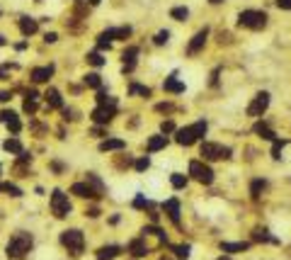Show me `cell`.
<instances>
[{
  "instance_id": "6da1fadb",
  "label": "cell",
  "mask_w": 291,
  "mask_h": 260,
  "mask_svg": "<svg viewBox=\"0 0 291 260\" xmlns=\"http://www.w3.org/2000/svg\"><path fill=\"white\" fill-rule=\"evenodd\" d=\"M32 246H34V236L27 231H17L10 241H7V246H5V256L10 260H22L27 258V253L32 251Z\"/></svg>"
},
{
  "instance_id": "7a4b0ae2",
  "label": "cell",
  "mask_w": 291,
  "mask_h": 260,
  "mask_svg": "<svg viewBox=\"0 0 291 260\" xmlns=\"http://www.w3.org/2000/svg\"><path fill=\"white\" fill-rule=\"evenodd\" d=\"M206 129H209V124L199 119V122H194L192 127H184V129H177L175 131V141L180 146H192L194 141H199L204 134H206Z\"/></svg>"
},
{
  "instance_id": "3957f363",
  "label": "cell",
  "mask_w": 291,
  "mask_h": 260,
  "mask_svg": "<svg viewBox=\"0 0 291 260\" xmlns=\"http://www.w3.org/2000/svg\"><path fill=\"white\" fill-rule=\"evenodd\" d=\"M61 243L66 246V251L73 256V258H78V256H83V251H85V236L80 229H68V231L61 233Z\"/></svg>"
},
{
  "instance_id": "277c9868",
  "label": "cell",
  "mask_w": 291,
  "mask_h": 260,
  "mask_svg": "<svg viewBox=\"0 0 291 260\" xmlns=\"http://www.w3.org/2000/svg\"><path fill=\"white\" fill-rule=\"evenodd\" d=\"M238 25L245 29H264L267 27V12H262V10H243L238 15Z\"/></svg>"
},
{
  "instance_id": "5b68a950",
  "label": "cell",
  "mask_w": 291,
  "mask_h": 260,
  "mask_svg": "<svg viewBox=\"0 0 291 260\" xmlns=\"http://www.w3.org/2000/svg\"><path fill=\"white\" fill-rule=\"evenodd\" d=\"M231 148L223 144H211V141H204L202 144V156L204 161H226L231 158Z\"/></svg>"
},
{
  "instance_id": "8992f818",
  "label": "cell",
  "mask_w": 291,
  "mask_h": 260,
  "mask_svg": "<svg viewBox=\"0 0 291 260\" xmlns=\"http://www.w3.org/2000/svg\"><path fill=\"white\" fill-rule=\"evenodd\" d=\"M71 202H68V195H63V190H54L51 192V212L56 219H66L71 214Z\"/></svg>"
},
{
  "instance_id": "52a82bcc",
  "label": "cell",
  "mask_w": 291,
  "mask_h": 260,
  "mask_svg": "<svg viewBox=\"0 0 291 260\" xmlns=\"http://www.w3.org/2000/svg\"><path fill=\"white\" fill-rule=\"evenodd\" d=\"M131 37V27H116V29H107L97 37V49H109L112 39H126Z\"/></svg>"
},
{
  "instance_id": "ba28073f",
  "label": "cell",
  "mask_w": 291,
  "mask_h": 260,
  "mask_svg": "<svg viewBox=\"0 0 291 260\" xmlns=\"http://www.w3.org/2000/svg\"><path fill=\"white\" fill-rule=\"evenodd\" d=\"M189 175H192L197 182H202V185H211V182H214V171H211L206 163H202V161H192V163H189Z\"/></svg>"
},
{
  "instance_id": "9c48e42d",
  "label": "cell",
  "mask_w": 291,
  "mask_h": 260,
  "mask_svg": "<svg viewBox=\"0 0 291 260\" xmlns=\"http://www.w3.org/2000/svg\"><path fill=\"white\" fill-rule=\"evenodd\" d=\"M267 107H269V92H257L255 100H253L250 107H248V115L250 117H262L264 112H267Z\"/></svg>"
},
{
  "instance_id": "30bf717a",
  "label": "cell",
  "mask_w": 291,
  "mask_h": 260,
  "mask_svg": "<svg viewBox=\"0 0 291 260\" xmlns=\"http://www.w3.org/2000/svg\"><path fill=\"white\" fill-rule=\"evenodd\" d=\"M116 115V107H109V105H97V110L92 112V122L95 124H109Z\"/></svg>"
},
{
  "instance_id": "8fae6325",
  "label": "cell",
  "mask_w": 291,
  "mask_h": 260,
  "mask_svg": "<svg viewBox=\"0 0 291 260\" xmlns=\"http://www.w3.org/2000/svg\"><path fill=\"white\" fill-rule=\"evenodd\" d=\"M206 37H209V29L204 27V29H199L194 37H192V42H189V46H187V54L189 56H194V54H199L204 49V44H206Z\"/></svg>"
},
{
  "instance_id": "7c38bea8",
  "label": "cell",
  "mask_w": 291,
  "mask_h": 260,
  "mask_svg": "<svg viewBox=\"0 0 291 260\" xmlns=\"http://www.w3.org/2000/svg\"><path fill=\"white\" fill-rule=\"evenodd\" d=\"M0 122L7 124V129H10L12 134H20V129H22L20 119H17V115H15L12 110H2V112H0Z\"/></svg>"
},
{
  "instance_id": "4fadbf2b",
  "label": "cell",
  "mask_w": 291,
  "mask_h": 260,
  "mask_svg": "<svg viewBox=\"0 0 291 260\" xmlns=\"http://www.w3.org/2000/svg\"><path fill=\"white\" fill-rule=\"evenodd\" d=\"M51 76H54V66H51V63H49V66H41V68H34V71L29 73L32 83H46Z\"/></svg>"
},
{
  "instance_id": "5bb4252c",
  "label": "cell",
  "mask_w": 291,
  "mask_h": 260,
  "mask_svg": "<svg viewBox=\"0 0 291 260\" xmlns=\"http://www.w3.org/2000/svg\"><path fill=\"white\" fill-rule=\"evenodd\" d=\"M71 192H73V195H78V197H85V200H97V197H100V195H97V192H95L87 182H75V185L71 187Z\"/></svg>"
},
{
  "instance_id": "9a60e30c",
  "label": "cell",
  "mask_w": 291,
  "mask_h": 260,
  "mask_svg": "<svg viewBox=\"0 0 291 260\" xmlns=\"http://www.w3.org/2000/svg\"><path fill=\"white\" fill-rule=\"evenodd\" d=\"M163 209H165V214H168V219L173 221L175 226H180V202L177 200H168V202H163Z\"/></svg>"
},
{
  "instance_id": "2e32d148",
  "label": "cell",
  "mask_w": 291,
  "mask_h": 260,
  "mask_svg": "<svg viewBox=\"0 0 291 260\" xmlns=\"http://www.w3.org/2000/svg\"><path fill=\"white\" fill-rule=\"evenodd\" d=\"M36 105H39V92H36V90H27V92H25V105H22V110H25L27 115H34V112H36Z\"/></svg>"
},
{
  "instance_id": "e0dca14e",
  "label": "cell",
  "mask_w": 291,
  "mask_h": 260,
  "mask_svg": "<svg viewBox=\"0 0 291 260\" xmlns=\"http://www.w3.org/2000/svg\"><path fill=\"white\" fill-rule=\"evenodd\" d=\"M136 56H139V46H129L126 51H124V73H131L134 71V66H136Z\"/></svg>"
},
{
  "instance_id": "ac0fdd59",
  "label": "cell",
  "mask_w": 291,
  "mask_h": 260,
  "mask_svg": "<svg viewBox=\"0 0 291 260\" xmlns=\"http://www.w3.org/2000/svg\"><path fill=\"white\" fill-rule=\"evenodd\" d=\"M129 253H131L134 258H146V256H148V246H146L144 238H134V241L129 243Z\"/></svg>"
},
{
  "instance_id": "d6986e66",
  "label": "cell",
  "mask_w": 291,
  "mask_h": 260,
  "mask_svg": "<svg viewBox=\"0 0 291 260\" xmlns=\"http://www.w3.org/2000/svg\"><path fill=\"white\" fill-rule=\"evenodd\" d=\"M44 97H46V107H49V110H61V107H63V100H61V92H58L56 87H49Z\"/></svg>"
},
{
  "instance_id": "ffe728a7",
  "label": "cell",
  "mask_w": 291,
  "mask_h": 260,
  "mask_svg": "<svg viewBox=\"0 0 291 260\" xmlns=\"http://www.w3.org/2000/svg\"><path fill=\"white\" fill-rule=\"evenodd\" d=\"M36 29H39V22H36L34 17H20V32H22L25 37L36 34Z\"/></svg>"
},
{
  "instance_id": "44dd1931",
  "label": "cell",
  "mask_w": 291,
  "mask_h": 260,
  "mask_svg": "<svg viewBox=\"0 0 291 260\" xmlns=\"http://www.w3.org/2000/svg\"><path fill=\"white\" fill-rule=\"evenodd\" d=\"M119 253H121L119 246H102V248L97 251V260H114Z\"/></svg>"
},
{
  "instance_id": "7402d4cb",
  "label": "cell",
  "mask_w": 291,
  "mask_h": 260,
  "mask_svg": "<svg viewBox=\"0 0 291 260\" xmlns=\"http://www.w3.org/2000/svg\"><path fill=\"white\" fill-rule=\"evenodd\" d=\"M165 146H168V136H150L148 144H146V148H148V153H155V151H160V148H165Z\"/></svg>"
},
{
  "instance_id": "603a6c76",
  "label": "cell",
  "mask_w": 291,
  "mask_h": 260,
  "mask_svg": "<svg viewBox=\"0 0 291 260\" xmlns=\"http://www.w3.org/2000/svg\"><path fill=\"white\" fill-rule=\"evenodd\" d=\"M253 131H255V134H260L262 139H267V141H274V139H277V134H274V131H272L264 122H257V124L253 127Z\"/></svg>"
},
{
  "instance_id": "cb8c5ba5",
  "label": "cell",
  "mask_w": 291,
  "mask_h": 260,
  "mask_svg": "<svg viewBox=\"0 0 291 260\" xmlns=\"http://www.w3.org/2000/svg\"><path fill=\"white\" fill-rule=\"evenodd\" d=\"M163 90H168V92H184V83H180V81H177V76L173 73L170 78H165Z\"/></svg>"
},
{
  "instance_id": "d4e9b609",
  "label": "cell",
  "mask_w": 291,
  "mask_h": 260,
  "mask_svg": "<svg viewBox=\"0 0 291 260\" xmlns=\"http://www.w3.org/2000/svg\"><path fill=\"white\" fill-rule=\"evenodd\" d=\"M248 248H250V243H245V241H240V243H221V251L223 253H243Z\"/></svg>"
},
{
  "instance_id": "484cf974",
  "label": "cell",
  "mask_w": 291,
  "mask_h": 260,
  "mask_svg": "<svg viewBox=\"0 0 291 260\" xmlns=\"http://www.w3.org/2000/svg\"><path fill=\"white\" fill-rule=\"evenodd\" d=\"M124 146L126 144H124L121 139H105V141L100 144V151H105V153H107V151H121Z\"/></svg>"
},
{
  "instance_id": "4316f807",
  "label": "cell",
  "mask_w": 291,
  "mask_h": 260,
  "mask_svg": "<svg viewBox=\"0 0 291 260\" xmlns=\"http://www.w3.org/2000/svg\"><path fill=\"white\" fill-rule=\"evenodd\" d=\"M85 182L92 187V190H95V192H97V195H102V192H105V182H102V180H100L95 173H87L85 175Z\"/></svg>"
},
{
  "instance_id": "83f0119b",
  "label": "cell",
  "mask_w": 291,
  "mask_h": 260,
  "mask_svg": "<svg viewBox=\"0 0 291 260\" xmlns=\"http://www.w3.org/2000/svg\"><path fill=\"white\" fill-rule=\"evenodd\" d=\"M0 192H5L10 197H22V190L17 185H12V182H0Z\"/></svg>"
},
{
  "instance_id": "f1b7e54d",
  "label": "cell",
  "mask_w": 291,
  "mask_h": 260,
  "mask_svg": "<svg viewBox=\"0 0 291 260\" xmlns=\"http://www.w3.org/2000/svg\"><path fill=\"white\" fill-rule=\"evenodd\" d=\"M264 190H267V180H253V185H250V195H253L255 200L260 197Z\"/></svg>"
},
{
  "instance_id": "f546056e",
  "label": "cell",
  "mask_w": 291,
  "mask_h": 260,
  "mask_svg": "<svg viewBox=\"0 0 291 260\" xmlns=\"http://www.w3.org/2000/svg\"><path fill=\"white\" fill-rule=\"evenodd\" d=\"M253 241H260V243H277V238L269 236V231H264V229H257V231L253 233Z\"/></svg>"
},
{
  "instance_id": "4dcf8cb0",
  "label": "cell",
  "mask_w": 291,
  "mask_h": 260,
  "mask_svg": "<svg viewBox=\"0 0 291 260\" xmlns=\"http://www.w3.org/2000/svg\"><path fill=\"white\" fill-rule=\"evenodd\" d=\"M85 86L100 90V87H102V78H100V73H87V76H85Z\"/></svg>"
},
{
  "instance_id": "1f68e13d",
  "label": "cell",
  "mask_w": 291,
  "mask_h": 260,
  "mask_svg": "<svg viewBox=\"0 0 291 260\" xmlns=\"http://www.w3.org/2000/svg\"><path fill=\"white\" fill-rule=\"evenodd\" d=\"M97 105H109V107H116V100L114 97H109V95L100 87V92H97Z\"/></svg>"
},
{
  "instance_id": "d6a6232c",
  "label": "cell",
  "mask_w": 291,
  "mask_h": 260,
  "mask_svg": "<svg viewBox=\"0 0 291 260\" xmlns=\"http://www.w3.org/2000/svg\"><path fill=\"white\" fill-rule=\"evenodd\" d=\"M170 15H173V20H177V22H184V20L189 17V10H187V7H173Z\"/></svg>"
},
{
  "instance_id": "836d02e7",
  "label": "cell",
  "mask_w": 291,
  "mask_h": 260,
  "mask_svg": "<svg viewBox=\"0 0 291 260\" xmlns=\"http://www.w3.org/2000/svg\"><path fill=\"white\" fill-rule=\"evenodd\" d=\"M5 151H10V153H22V144L17 141V139H7L5 144H2Z\"/></svg>"
},
{
  "instance_id": "e575fe53",
  "label": "cell",
  "mask_w": 291,
  "mask_h": 260,
  "mask_svg": "<svg viewBox=\"0 0 291 260\" xmlns=\"http://www.w3.org/2000/svg\"><path fill=\"white\" fill-rule=\"evenodd\" d=\"M129 92H134V95H144V97H150V87L139 86V83H131V87H129Z\"/></svg>"
},
{
  "instance_id": "d590c367",
  "label": "cell",
  "mask_w": 291,
  "mask_h": 260,
  "mask_svg": "<svg viewBox=\"0 0 291 260\" xmlns=\"http://www.w3.org/2000/svg\"><path fill=\"white\" fill-rule=\"evenodd\" d=\"M170 182H173L175 190H182V187H187V177H184V175H180V173H175L173 177H170Z\"/></svg>"
},
{
  "instance_id": "8d00e7d4",
  "label": "cell",
  "mask_w": 291,
  "mask_h": 260,
  "mask_svg": "<svg viewBox=\"0 0 291 260\" xmlns=\"http://www.w3.org/2000/svg\"><path fill=\"white\" fill-rule=\"evenodd\" d=\"M168 39H170V32H168V29H163V32H158V34L153 37V44L163 46V44H168Z\"/></svg>"
},
{
  "instance_id": "74e56055",
  "label": "cell",
  "mask_w": 291,
  "mask_h": 260,
  "mask_svg": "<svg viewBox=\"0 0 291 260\" xmlns=\"http://www.w3.org/2000/svg\"><path fill=\"white\" fill-rule=\"evenodd\" d=\"M87 63H92V66H105V58L100 51H92V54H87Z\"/></svg>"
},
{
  "instance_id": "f35d334b",
  "label": "cell",
  "mask_w": 291,
  "mask_h": 260,
  "mask_svg": "<svg viewBox=\"0 0 291 260\" xmlns=\"http://www.w3.org/2000/svg\"><path fill=\"white\" fill-rule=\"evenodd\" d=\"M173 251L177 253V258H189V251H192V246H173Z\"/></svg>"
},
{
  "instance_id": "ab89813d",
  "label": "cell",
  "mask_w": 291,
  "mask_h": 260,
  "mask_svg": "<svg viewBox=\"0 0 291 260\" xmlns=\"http://www.w3.org/2000/svg\"><path fill=\"white\" fill-rule=\"evenodd\" d=\"M148 166H150V158H148V156H144V158H139V161L134 163V168H136L139 173H144V171H148Z\"/></svg>"
},
{
  "instance_id": "60d3db41",
  "label": "cell",
  "mask_w": 291,
  "mask_h": 260,
  "mask_svg": "<svg viewBox=\"0 0 291 260\" xmlns=\"http://www.w3.org/2000/svg\"><path fill=\"white\" fill-rule=\"evenodd\" d=\"M134 207H136V209H150V202L146 200L144 195H139V197L134 200Z\"/></svg>"
},
{
  "instance_id": "b9f144b4",
  "label": "cell",
  "mask_w": 291,
  "mask_h": 260,
  "mask_svg": "<svg viewBox=\"0 0 291 260\" xmlns=\"http://www.w3.org/2000/svg\"><path fill=\"white\" fill-rule=\"evenodd\" d=\"M287 146V141H279V139H274V148H272V156L274 158H279V153H282V148Z\"/></svg>"
},
{
  "instance_id": "7bdbcfd3",
  "label": "cell",
  "mask_w": 291,
  "mask_h": 260,
  "mask_svg": "<svg viewBox=\"0 0 291 260\" xmlns=\"http://www.w3.org/2000/svg\"><path fill=\"white\" fill-rule=\"evenodd\" d=\"M160 131H163V134H170V131H175V124L170 119H165V122L160 124Z\"/></svg>"
},
{
  "instance_id": "ee69618b",
  "label": "cell",
  "mask_w": 291,
  "mask_h": 260,
  "mask_svg": "<svg viewBox=\"0 0 291 260\" xmlns=\"http://www.w3.org/2000/svg\"><path fill=\"white\" fill-rule=\"evenodd\" d=\"M155 110L158 112H173V105L170 102H160V105H155Z\"/></svg>"
},
{
  "instance_id": "f6af8a7d",
  "label": "cell",
  "mask_w": 291,
  "mask_h": 260,
  "mask_svg": "<svg viewBox=\"0 0 291 260\" xmlns=\"http://www.w3.org/2000/svg\"><path fill=\"white\" fill-rule=\"evenodd\" d=\"M56 39H58V34H56V32H49V34L44 37V42H46V44H54Z\"/></svg>"
},
{
  "instance_id": "bcb514c9",
  "label": "cell",
  "mask_w": 291,
  "mask_h": 260,
  "mask_svg": "<svg viewBox=\"0 0 291 260\" xmlns=\"http://www.w3.org/2000/svg\"><path fill=\"white\" fill-rule=\"evenodd\" d=\"M277 5H279L282 10H291V0H277Z\"/></svg>"
},
{
  "instance_id": "7dc6e473",
  "label": "cell",
  "mask_w": 291,
  "mask_h": 260,
  "mask_svg": "<svg viewBox=\"0 0 291 260\" xmlns=\"http://www.w3.org/2000/svg\"><path fill=\"white\" fill-rule=\"evenodd\" d=\"M10 97H12V92H7V90H2V92H0V102H7Z\"/></svg>"
},
{
  "instance_id": "c3c4849f",
  "label": "cell",
  "mask_w": 291,
  "mask_h": 260,
  "mask_svg": "<svg viewBox=\"0 0 291 260\" xmlns=\"http://www.w3.org/2000/svg\"><path fill=\"white\" fill-rule=\"evenodd\" d=\"M87 217H90V219H95V217H100V209H90V212H87Z\"/></svg>"
},
{
  "instance_id": "681fc988",
  "label": "cell",
  "mask_w": 291,
  "mask_h": 260,
  "mask_svg": "<svg viewBox=\"0 0 291 260\" xmlns=\"http://www.w3.org/2000/svg\"><path fill=\"white\" fill-rule=\"evenodd\" d=\"M5 44H7V42H5V37L0 34V46H5Z\"/></svg>"
},
{
  "instance_id": "f907efd6",
  "label": "cell",
  "mask_w": 291,
  "mask_h": 260,
  "mask_svg": "<svg viewBox=\"0 0 291 260\" xmlns=\"http://www.w3.org/2000/svg\"><path fill=\"white\" fill-rule=\"evenodd\" d=\"M209 2H211V5H221L223 0H209Z\"/></svg>"
},
{
  "instance_id": "816d5d0a",
  "label": "cell",
  "mask_w": 291,
  "mask_h": 260,
  "mask_svg": "<svg viewBox=\"0 0 291 260\" xmlns=\"http://www.w3.org/2000/svg\"><path fill=\"white\" fill-rule=\"evenodd\" d=\"M97 2H100V0H90V5H97Z\"/></svg>"
},
{
  "instance_id": "f5cc1de1",
  "label": "cell",
  "mask_w": 291,
  "mask_h": 260,
  "mask_svg": "<svg viewBox=\"0 0 291 260\" xmlns=\"http://www.w3.org/2000/svg\"><path fill=\"white\" fill-rule=\"evenodd\" d=\"M218 260H231V258H228V256H221V258H218Z\"/></svg>"
},
{
  "instance_id": "db71d44e",
  "label": "cell",
  "mask_w": 291,
  "mask_h": 260,
  "mask_svg": "<svg viewBox=\"0 0 291 260\" xmlns=\"http://www.w3.org/2000/svg\"><path fill=\"white\" fill-rule=\"evenodd\" d=\"M160 260H170V258H160Z\"/></svg>"
}]
</instances>
